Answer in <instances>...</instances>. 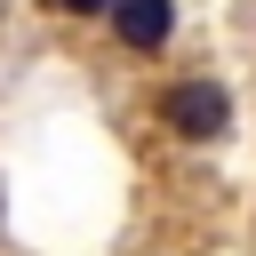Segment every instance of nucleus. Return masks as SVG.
<instances>
[{"instance_id":"f257e3e1","label":"nucleus","mask_w":256,"mask_h":256,"mask_svg":"<svg viewBox=\"0 0 256 256\" xmlns=\"http://www.w3.org/2000/svg\"><path fill=\"white\" fill-rule=\"evenodd\" d=\"M152 112H160V128L176 144H224L232 136V88L224 80H200V72L192 80H168Z\"/></svg>"},{"instance_id":"7ed1b4c3","label":"nucleus","mask_w":256,"mask_h":256,"mask_svg":"<svg viewBox=\"0 0 256 256\" xmlns=\"http://www.w3.org/2000/svg\"><path fill=\"white\" fill-rule=\"evenodd\" d=\"M48 8H56V16H104L112 0H48Z\"/></svg>"},{"instance_id":"f03ea898","label":"nucleus","mask_w":256,"mask_h":256,"mask_svg":"<svg viewBox=\"0 0 256 256\" xmlns=\"http://www.w3.org/2000/svg\"><path fill=\"white\" fill-rule=\"evenodd\" d=\"M104 24H112V40H120L128 56H160V48L176 40V0H112Z\"/></svg>"}]
</instances>
